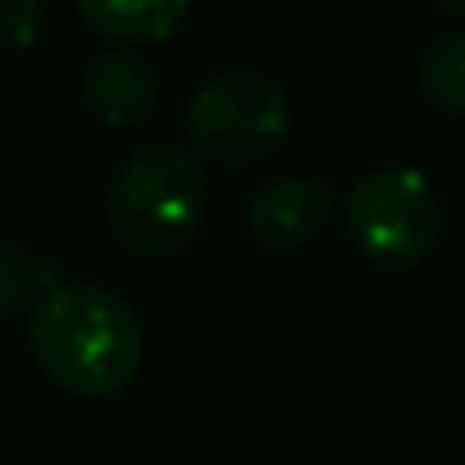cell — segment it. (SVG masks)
<instances>
[{
	"mask_svg": "<svg viewBox=\"0 0 465 465\" xmlns=\"http://www.w3.org/2000/svg\"><path fill=\"white\" fill-rule=\"evenodd\" d=\"M292 133L288 92L261 69L210 74L183 105L187 151L219 169H247L270 160Z\"/></svg>",
	"mask_w": 465,
	"mask_h": 465,
	"instance_id": "3",
	"label": "cell"
},
{
	"mask_svg": "<svg viewBox=\"0 0 465 465\" xmlns=\"http://www.w3.org/2000/svg\"><path fill=\"white\" fill-rule=\"evenodd\" d=\"M37 288H42V265L24 252V242L0 232V320L19 315Z\"/></svg>",
	"mask_w": 465,
	"mask_h": 465,
	"instance_id": "9",
	"label": "cell"
},
{
	"mask_svg": "<svg viewBox=\"0 0 465 465\" xmlns=\"http://www.w3.org/2000/svg\"><path fill=\"white\" fill-rule=\"evenodd\" d=\"M33 365L78 401L128 392L146 365V329L137 306L105 283H55L24 320Z\"/></svg>",
	"mask_w": 465,
	"mask_h": 465,
	"instance_id": "1",
	"label": "cell"
},
{
	"mask_svg": "<svg viewBox=\"0 0 465 465\" xmlns=\"http://www.w3.org/2000/svg\"><path fill=\"white\" fill-rule=\"evenodd\" d=\"M433 10H442V15H460L465 19V0H429Z\"/></svg>",
	"mask_w": 465,
	"mask_h": 465,
	"instance_id": "11",
	"label": "cell"
},
{
	"mask_svg": "<svg viewBox=\"0 0 465 465\" xmlns=\"http://www.w3.org/2000/svg\"><path fill=\"white\" fill-rule=\"evenodd\" d=\"M329 219H333V192H329L324 178H311V173L270 178L247 201V232H252V242L274 252V256L306 252L324 232Z\"/></svg>",
	"mask_w": 465,
	"mask_h": 465,
	"instance_id": "5",
	"label": "cell"
},
{
	"mask_svg": "<svg viewBox=\"0 0 465 465\" xmlns=\"http://www.w3.org/2000/svg\"><path fill=\"white\" fill-rule=\"evenodd\" d=\"M342 228L361 261L383 274H411L442 238V205L424 169L374 164L347 187Z\"/></svg>",
	"mask_w": 465,
	"mask_h": 465,
	"instance_id": "4",
	"label": "cell"
},
{
	"mask_svg": "<svg viewBox=\"0 0 465 465\" xmlns=\"http://www.w3.org/2000/svg\"><path fill=\"white\" fill-rule=\"evenodd\" d=\"M83 110L110 133H142L160 110V78L133 51H101L78 78Z\"/></svg>",
	"mask_w": 465,
	"mask_h": 465,
	"instance_id": "6",
	"label": "cell"
},
{
	"mask_svg": "<svg viewBox=\"0 0 465 465\" xmlns=\"http://www.w3.org/2000/svg\"><path fill=\"white\" fill-rule=\"evenodd\" d=\"M420 96L451 114V119H465V28L456 33H442L424 60H420Z\"/></svg>",
	"mask_w": 465,
	"mask_h": 465,
	"instance_id": "8",
	"label": "cell"
},
{
	"mask_svg": "<svg viewBox=\"0 0 465 465\" xmlns=\"http://www.w3.org/2000/svg\"><path fill=\"white\" fill-rule=\"evenodd\" d=\"M210 219V178L178 142L133 146L105 187L110 238L142 261H169L196 242Z\"/></svg>",
	"mask_w": 465,
	"mask_h": 465,
	"instance_id": "2",
	"label": "cell"
},
{
	"mask_svg": "<svg viewBox=\"0 0 465 465\" xmlns=\"http://www.w3.org/2000/svg\"><path fill=\"white\" fill-rule=\"evenodd\" d=\"M51 28V10L46 0H0V51L5 55H24L33 51Z\"/></svg>",
	"mask_w": 465,
	"mask_h": 465,
	"instance_id": "10",
	"label": "cell"
},
{
	"mask_svg": "<svg viewBox=\"0 0 465 465\" xmlns=\"http://www.w3.org/2000/svg\"><path fill=\"white\" fill-rule=\"evenodd\" d=\"M196 0H74L83 28L110 46H160L169 42Z\"/></svg>",
	"mask_w": 465,
	"mask_h": 465,
	"instance_id": "7",
	"label": "cell"
}]
</instances>
